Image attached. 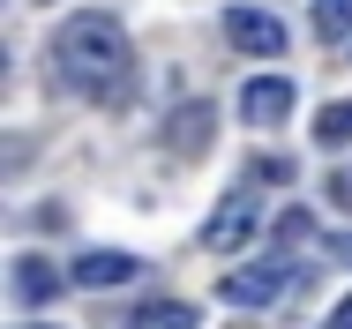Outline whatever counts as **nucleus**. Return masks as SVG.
Segmentation results:
<instances>
[{
	"label": "nucleus",
	"instance_id": "obj_13",
	"mask_svg": "<svg viewBox=\"0 0 352 329\" xmlns=\"http://www.w3.org/2000/svg\"><path fill=\"white\" fill-rule=\"evenodd\" d=\"M322 329H352V299H338V315H330Z\"/></svg>",
	"mask_w": 352,
	"mask_h": 329
},
{
	"label": "nucleus",
	"instance_id": "obj_1",
	"mask_svg": "<svg viewBox=\"0 0 352 329\" xmlns=\"http://www.w3.org/2000/svg\"><path fill=\"white\" fill-rule=\"evenodd\" d=\"M53 67L82 98H120L128 75H135V45H128V30L113 15H68L60 38H53Z\"/></svg>",
	"mask_w": 352,
	"mask_h": 329
},
{
	"label": "nucleus",
	"instance_id": "obj_6",
	"mask_svg": "<svg viewBox=\"0 0 352 329\" xmlns=\"http://www.w3.org/2000/svg\"><path fill=\"white\" fill-rule=\"evenodd\" d=\"M135 255H82V262L68 269V284H82V292H113V284H128L135 277Z\"/></svg>",
	"mask_w": 352,
	"mask_h": 329
},
{
	"label": "nucleus",
	"instance_id": "obj_12",
	"mask_svg": "<svg viewBox=\"0 0 352 329\" xmlns=\"http://www.w3.org/2000/svg\"><path fill=\"white\" fill-rule=\"evenodd\" d=\"M307 240H315V217H307V209L292 202V209L278 217V247H307Z\"/></svg>",
	"mask_w": 352,
	"mask_h": 329
},
{
	"label": "nucleus",
	"instance_id": "obj_4",
	"mask_svg": "<svg viewBox=\"0 0 352 329\" xmlns=\"http://www.w3.org/2000/svg\"><path fill=\"white\" fill-rule=\"evenodd\" d=\"M225 38H232L240 53H255V60L285 53V23L270 15V8H232V15H225Z\"/></svg>",
	"mask_w": 352,
	"mask_h": 329
},
{
	"label": "nucleus",
	"instance_id": "obj_3",
	"mask_svg": "<svg viewBox=\"0 0 352 329\" xmlns=\"http://www.w3.org/2000/svg\"><path fill=\"white\" fill-rule=\"evenodd\" d=\"M248 240H255V195L240 188V195H225V202L210 209L203 247H210V255H232V247H248Z\"/></svg>",
	"mask_w": 352,
	"mask_h": 329
},
{
	"label": "nucleus",
	"instance_id": "obj_10",
	"mask_svg": "<svg viewBox=\"0 0 352 329\" xmlns=\"http://www.w3.org/2000/svg\"><path fill=\"white\" fill-rule=\"evenodd\" d=\"M315 38H352V0H315Z\"/></svg>",
	"mask_w": 352,
	"mask_h": 329
},
{
	"label": "nucleus",
	"instance_id": "obj_14",
	"mask_svg": "<svg viewBox=\"0 0 352 329\" xmlns=\"http://www.w3.org/2000/svg\"><path fill=\"white\" fill-rule=\"evenodd\" d=\"M330 255H338V262H352V232H338V240H330Z\"/></svg>",
	"mask_w": 352,
	"mask_h": 329
},
{
	"label": "nucleus",
	"instance_id": "obj_5",
	"mask_svg": "<svg viewBox=\"0 0 352 329\" xmlns=\"http://www.w3.org/2000/svg\"><path fill=\"white\" fill-rule=\"evenodd\" d=\"M285 113H292V82H278V75H255V82L240 90V120H255V128H285Z\"/></svg>",
	"mask_w": 352,
	"mask_h": 329
},
{
	"label": "nucleus",
	"instance_id": "obj_9",
	"mask_svg": "<svg viewBox=\"0 0 352 329\" xmlns=\"http://www.w3.org/2000/svg\"><path fill=\"white\" fill-rule=\"evenodd\" d=\"M128 329H195V307L188 299H150V307H135Z\"/></svg>",
	"mask_w": 352,
	"mask_h": 329
},
{
	"label": "nucleus",
	"instance_id": "obj_11",
	"mask_svg": "<svg viewBox=\"0 0 352 329\" xmlns=\"http://www.w3.org/2000/svg\"><path fill=\"white\" fill-rule=\"evenodd\" d=\"M315 142H322V150L352 142V105H322V113H315Z\"/></svg>",
	"mask_w": 352,
	"mask_h": 329
},
{
	"label": "nucleus",
	"instance_id": "obj_8",
	"mask_svg": "<svg viewBox=\"0 0 352 329\" xmlns=\"http://www.w3.org/2000/svg\"><path fill=\"white\" fill-rule=\"evenodd\" d=\"M165 142H173L180 157H203V142H210V105H188V113H173V120H165Z\"/></svg>",
	"mask_w": 352,
	"mask_h": 329
},
{
	"label": "nucleus",
	"instance_id": "obj_2",
	"mask_svg": "<svg viewBox=\"0 0 352 329\" xmlns=\"http://www.w3.org/2000/svg\"><path fill=\"white\" fill-rule=\"evenodd\" d=\"M285 284H292L285 262H255V269H232V277L217 284V299H225V307H270V299H285Z\"/></svg>",
	"mask_w": 352,
	"mask_h": 329
},
{
	"label": "nucleus",
	"instance_id": "obj_7",
	"mask_svg": "<svg viewBox=\"0 0 352 329\" xmlns=\"http://www.w3.org/2000/svg\"><path fill=\"white\" fill-rule=\"evenodd\" d=\"M53 292H60V269H53V262H38V255L15 262V299H23V307H45Z\"/></svg>",
	"mask_w": 352,
	"mask_h": 329
},
{
	"label": "nucleus",
	"instance_id": "obj_15",
	"mask_svg": "<svg viewBox=\"0 0 352 329\" xmlns=\"http://www.w3.org/2000/svg\"><path fill=\"white\" fill-rule=\"evenodd\" d=\"M338 202H352V172H338Z\"/></svg>",
	"mask_w": 352,
	"mask_h": 329
}]
</instances>
